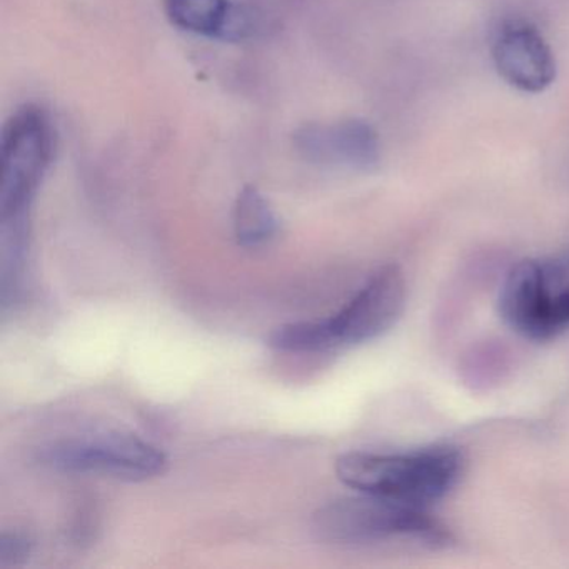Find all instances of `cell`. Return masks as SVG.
I'll list each match as a JSON object with an SVG mask.
<instances>
[{
	"instance_id": "cell-1",
	"label": "cell",
	"mask_w": 569,
	"mask_h": 569,
	"mask_svg": "<svg viewBox=\"0 0 569 569\" xmlns=\"http://www.w3.org/2000/svg\"><path fill=\"white\" fill-rule=\"evenodd\" d=\"M462 466L461 452L446 446L395 455L358 451L339 456L336 475L361 495L426 509L455 489Z\"/></svg>"
},
{
	"instance_id": "cell-2",
	"label": "cell",
	"mask_w": 569,
	"mask_h": 569,
	"mask_svg": "<svg viewBox=\"0 0 569 569\" xmlns=\"http://www.w3.org/2000/svg\"><path fill=\"white\" fill-rule=\"evenodd\" d=\"M315 531L319 538L338 545H371V542L406 539L428 548H448L452 535L426 509L375 496L332 501L315 515Z\"/></svg>"
},
{
	"instance_id": "cell-3",
	"label": "cell",
	"mask_w": 569,
	"mask_h": 569,
	"mask_svg": "<svg viewBox=\"0 0 569 569\" xmlns=\"http://www.w3.org/2000/svg\"><path fill=\"white\" fill-rule=\"evenodd\" d=\"M508 328L531 341H549L569 329V274L555 259H525L506 274L498 299Z\"/></svg>"
},
{
	"instance_id": "cell-4",
	"label": "cell",
	"mask_w": 569,
	"mask_h": 569,
	"mask_svg": "<svg viewBox=\"0 0 569 569\" xmlns=\"http://www.w3.org/2000/svg\"><path fill=\"white\" fill-rule=\"evenodd\" d=\"M42 461L58 471L101 475L124 481H144L162 475L164 452L126 432H102L54 442L42 449Z\"/></svg>"
},
{
	"instance_id": "cell-5",
	"label": "cell",
	"mask_w": 569,
	"mask_h": 569,
	"mask_svg": "<svg viewBox=\"0 0 569 569\" xmlns=\"http://www.w3.org/2000/svg\"><path fill=\"white\" fill-rule=\"evenodd\" d=\"M52 152L54 136L44 112L36 108H24L9 119L2 131L0 146L2 218L28 214L32 196L51 162Z\"/></svg>"
},
{
	"instance_id": "cell-6",
	"label": "cell",
	"mask_w": 569,
	"mask_h": 569,
	"mask_svg": "<svg viewBox=\"0 0 569 569\" xmlns=\"http://www.w3.org/2000/svg\"><path fill=\"white\" fill-rule=\"evenodd\" d=\"M405 306V276L398 266H385L335 316L319 321L328 351L379 338L398 322Z\"/></svg>"
},
{
	"instance_id": "cell-7",
	"label": "cell",
	"mask_w": 569,
	"mask_h": 569,
	"mask_svg": "<svg viewBox=\"0 0 569 569\" xmlns=\"http://www.w3.org/2000/svg\"><path fill=\"white\" fill-rule=\"evenodd\" d=\"M492 58L499 76L518 91L538 94L555 82L551 48L538 29L526 22H509L501 29Z\"/></svg>"
},
{
	"instance_id": "cell-8",
	"label": "cell",
	"mask_w": 569,
	"mask_h": 569,
	"mask_svg": "<svg viewBox=\"0 0 569 569\" xmlns=\"http://www.w3.org/2000/svg\"><path fill=\"white\" fill-rule=\"evenodd\" d=\"M295 144L308 161L316 164H339L368 171L379 161L378 136L362 121L305 126L296 132Z\"/></svg>"
},
{
	"instance_id": "cell-9",
	"label": "cell",
	"mask_w": 569,
	"mask_h": 569,
	"mask_svg": "<svg viewBox=\"0 0 569 569\" xmlns=\"http://www.w3.org/2000/svg\"><path fill=\"white\" fill-rule=\"evenodd\" d=\"M172 24L208 38L239 41L252 31L251 18L231 0H166Z\"/></svg>"
},
{
	"instance_id": "cell-10",
	"label": "cell",
	"mask_w": 569,
	"mask_h": 569,
	"mask_svg": "<svg viewBox=\"0 0 569 569\" xmlns=\"http://www.w3.org/2000/svg\"><path fill=\"white\" fill-rule=\"evenodd\" d=\"M234 234L244 248H259L271 241L278 231V219L264 196L256 188L242 189L236 199Z\"/></svg>"
},
{
	"instance_id": "cell-11",
	"label": "cell",
	"mask_w": 569,
	"mask_h": 569,
	"mask_svg": "<svg viewBox=\"0 0 569 569\" xmlns=\"http://www.w3.org/2000/svg\"><path fill=\"white\" fill-rule=\"evenodd\" d=\"M32 552L31 539L19 532L0 536V566H18L28 561Z\"/></svg>"
},
{
	"instance_id": "cell-12",
	"label": "cell",
	"mask_w": 569,
	"mask_h": 569,
	"mask_svg": "<svg viewBox=\"0 0 569 569\" xmlns=\"http://www.w3.org/2000/svg\"><path fill=\"white\" fill-rule=\"evenodd\" d=\"M556 261L559 262V264L562 266V269H565L566 272H569V249L565 252V254L559 256V258H556Z\"/></svg>"
}]
</instances>
